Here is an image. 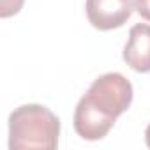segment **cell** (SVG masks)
<instances>
[{"mask_svg":"<svg viewBox=\"0 0 150 150\" xmlns=\"http://www.w3.org/2000/svg\"><path fill=\"white\" fill-rule=\"evenodd\" d=\"M124 62L136 72H150V25L136 23L129 30Z\"/></svg>","mask_w":150,"mask_h":150,"instance_id":"5","label":"cell"},{"mask_svg":"<svg viewBox=\"0 0 150 150\" xmlns=\"http://www.w3.org/2000/svg\"><path fill=\"white\" fill-rule=\"evenodd\" d=\"M134 9L143 20L150 21V0H134Z\"/></svg>","mask_w":150,"mask_h":150,"instance_id":"7","label":"cell"},{"mask_svg":"<svg viewBox=\"0 0 150 150\" xmlns=\"http://www.w3.org/2000/svg\"><path fill=\"white\" fill-rule=\"evenodd\" d=\"M85 11L94 28L108 32L125 25L134 11V0H87Z\"/></svg>","mask_w":150,"mask_h":150,"instance_id":"3","label":"cell"},{"mask_svg":"<svg viewBox=\"0 0 150 150\" xmlns=\"http://www.w3.org/2000/svg\"><path fill=\"white\" fill-rule=\"evenodd\" d=\"M113 125H115V120L97 111L85 96L80 99V103L76 104V110H74V131L78 132L80 138L87 141L103 139L111 131Z\"/></svg>","mask_w":150,"mask_h":150,"instance_id":"4","label":"cell"},{"mask_svg":"<svg viewBox=\"0 0 150 150\" xmlns=\"http://www.w3.org/2000/svg\"><path fill=\"white\" fill-rule=\"evenodd\" d=\"M25 0H2V11H0V16L2 18H9L13 14H18L20 9L23 7Z\"/></svg>","mask_w":150,"mask_h":150,"instance_id":"6","label":"cell"},{"mask_svg":"<svg viewBox=\"0 0 150 150\" xmlns=\"http://www.w3.org/2000/svg\"><path fill=\"white\" fill-rule=\"evenodd\" d=\"M85 97L104 117L117 120L132 103V85L120 72H106L94 80Z\"/></svg>","mask_w":150,"mask_h":150,"instance_id":"2","label":"cell"},{"mask_svg":"<svg viewBox=\"0 0 150 150\" xmlns=\"http://www.w3.org/2000/svg\"><path fill=\"white\" fill-rule=\"evenodd\" d=\"M145 141H146V146L150 148V124H148V127L145 131Z\"/></svg>","mask_w":150,"mask_h":150,"instance_id":"8","label":"cell"},{"mask_svg":"<svg viewBox=\"0 0 150 150\" xmlns=\"http://www.w3.org/2000/svg\"><path fill=\"white\" fill-rule=\"evenodd\" d=\"M60 120L41 104H23L9 117V148H48L58 145Z\"/></svg>","mask_w":150,"mask_h":150,"instance_id":"1","label":"cell"}]
</instances>
